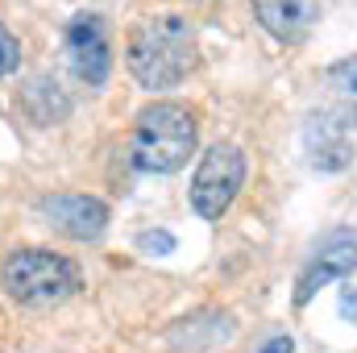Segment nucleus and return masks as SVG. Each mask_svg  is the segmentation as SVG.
<instances>
[{
  "label": "nucleus",
  "mask_w": 357,
  "mask_h": 353,
  "mask_svg": "<svg viewBox=\"0 0 357 353\" xmlns=\"http://www.w3.org/2000/svg\"><path fill=\"white\" fill-rule=\"evenodd\" d=\"M262 353H295V341L291 337H270L266 345H262Z\"/></svg>",
  "instance_id": "obj_14"
},
{
  "label": "nucleus",
  "mask_w": 357,
  "mask_h": 353,
  "mask_svg": "<svg viewBox=\"0 0 357 353\" xmlns=\"http://www.w3.org/2000/svg\"><path fill=\"white\" fill-rule=\"evenodd\" d=\"M42 220L71 237V241H100L104 229H108V208L96 200V195H79V191H59V195H46L38 204Z\"/></svg>",
  "instance_id": "obj_6"
},
{
  "label": "nucleus",
  "mask_w": 357,
  "mask_h": 353,
  "mask_svg": "<svg viewBox=\"0 0 357 353\" xmlns=\"http://www.w3.org/2000/svg\"><path fill=\"white\" fill-rule=\"evenodd\" d=\"M241 183H245V154L233 142H216L191 175V208L204 220H220L237 200Z\"/></svg>",
  "instance_id": "obj_4"
},
{
  "label": "nucleus",
  "mask_w": 357,
  "mask_h": 353,
  "mask_svg": "<svg viewBox=\"0 0 357 353\" xmlns=\"http://www.w3.org/2000/svg\"><path fill=\"white\" fill-rule=\"evenodd\" d=\"M17 67H21V42H17V38L4 29V21H0V80L13 75Z\"/></svg>",
  "instance_id": "obj_11"
},
{
  "label": "nucleus",
  "mask_w": 357,
  "mask_h": 353,
  "mask_svg": "<svg viewBox=\"0 0 357 353\" xmlns=\"http://www.w3.org/2000/svg\"><path fill=\"white\" fill-rule=\"evenodd\" d=\"M357 270V233L349 229H337V233H328V241L312 254V262L303 266V274H299V287H295V303L303 308L324 283H333V278H349Z\"/></svg>",
  "instance_id": "obj_7"
},
{
  "label": "nucleus",
  "mask_w": 357,
  "mask_h": 353,
  "mask_svg": "<svg viewBox=\"0 0 357 353\" xmlns=\"http://www.w3.org/2000/svg\"><path fill=\"white\" fill-rule=\"evenodd\" d=\"M250 4L258 25L282 46L303 42L320 21V0H250Z\"/></svg>",
  "instance_id": "obj_8"
},
{
  "label": "nucleus",
  "mask_w": 357,
  "mask_h": 353,
  "mask_svg": "<svg viewBox=\"0 0 357 353\" xmlns=\"http://www.w3.org/2000/svg\"><path fill=\"white\" fill-rule=\"evenodd\" d=\"M63 46H67V63H71L75 80H84L88 88H100L108 80V71H112V46H108L104 21L96 13L71 17V25L63 33Z\"/></svg>",
  "instance_id": "obj_5"
},
{
  "label": "nucleus",
  "mask_w": 357,
  "mask_h": 353,
  "mask_svg": "<svg viewBox=\"0 0 357 353\" xmlns=\"http://www.w3.org/2000/svg\"><path fill=\"white\" fill-rule=\"evenodd\" d=\"M303 150H307V163L316 171H345L354 163V142L345 133V121L320 112V117H307L303 125Z\"/></svg>",
  "instance_id": "obj_9"
},
{
  "label": "nucleus",
  "mask_w": 357,
  "mask_h": 353,
  "mask_svg": "<svg viewBox=\"0 0 357 353\" xmlns=\"http://www.w3.org/2000/svg\"><path fill=\"white\" fill-rule=\"evenodd\" d=\"M341 316L357 324V287H345V295H341Z\"/></svg>",
  "instance_id": "obj_13"
},
{
  "label": "nucleus",
  "mask_w": 357,
  "mask_h": 353,
  "mask_svg": "<svg viewBox=\"0 0 357 353\" xmlns=\"http://www.w3.org/2000/svg\"><path fill=\"white\" fill-rule=\"evenodd\" d=\"M195 54H199L195 25L178 13L142 17L125 42V63H129L133 80L150 91L175 88L178 80H187V71L195 67Z\"/></svg>",
  "instance_id": "obj_1"
},
{
  "label": "nucleus",
  "mask_w": 357,
  "mask_h": 353,
  "mask_svg": "<svg viewBox=\"0 0 357 353\" xmlns=\"http://www.w3.org/2000/svg\"><path fill=\"white\" fill-rule=\"evenodd\" d=\"M195 137H199V125H195V112L187 104L154 100V104H146L137 112L129 158L146 175H171V171H178L191 158Z\"/></svg>",
  "instance_id": "obj_2"
},
{
  "label": "nucleus",
  "mask_w": 357,
  "mask_h": 353,
  "mask_svg": "<svg viewBox=\"0 0 357 353\" xmlns=\"http://www.w3.org/2000/svg\"><path fill=\"white\" fill-rule=\"evenodd\" d=\"M328 88L337 100V121L357 125V59H341L328 67Z\"/></svg>",
  "instance_id": "obj_10"
},
{
  "label": "nucleus",
  "mask_w": 357,
  "mask_h": 353,
  "mask_svg": "<svg viewBox=\"0 0 357 353\" xmlns=\"http://www.w3.org/2000/svg\"><path fill=\"white\" fill-rule=\"evenodd\" d=\"M4 291L25 308H50L79 291V266L50 250H17L0 270Z\"/></svg>",
  "instance_id": "obj_3"
},
{
  "label": "nucleus",
  "mask_w": 357,
  "mask_h": 353,
  "mask_svg": "<svg viewBox=\"0 0 357 353\" xmlns=\"http://www.w3.org/2000/svg\"><path fill=\"white\" fill-rule=\"evenodd\" d=\"M137 246H142L146 254H171V250H175V237H171V233H142Z\"/></svg>",
  "instance_id": "obj_12"
}]
</instances>
